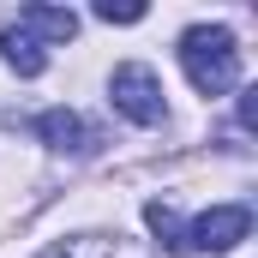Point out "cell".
Masks as SVG:
<instances>
[{
  "instance_id": "6da1fadb",
  "label": "cell",
  "mask_w": 258,
  "mask_h": 258,
  "mask_svg": "<svg viewBox=\"0 0 258 258\" xmlns=\"http://www.w3.org/2000/svg\"><path fill=\"white\" fill-rule=\"evenodd\" d=\"M180 66L192 78L198 96H228L240 84V48H234V30L228 24H192L180 36Z\"/></svg>"
},
{
  "instance_id": "7a4b0ae2",
  "label": "cell",
  "mask_w": 258,
  "mask_h": 258,
  "mask_svg": "<svg viewBox=\"0 0 258 258\" xmlns=\"http://www.w3.org/2000/svg\"><path fill=\"white\" fill-rule=\"evenodd\" d=\"M108 96H114V108L126 114L132 126H162V114H168L156 72H150V66H138V60L114 66V78H108Z\"/></svg>"
},
{
  "instance_id": "3957f363",
  "label": "cell",
  "mask_w": 258,
  "mask_h": 258,
  "mask_svg": "<svg viewBox=\"0 0 258 258\" xmlns=\"http://www.w3.org/2000/svg\"><path fill=\"white\" fill-rule=\"evenodd\" d=\"M246 234H252V210L246 204H210L186 228V246H198V252H234Z\"/></svg>"
},
{
  "instance_id": "277c9868",
  "label": "cell",
  "mask_w": 258,
  "mask_h": 258,
  "mask_svg": "<svg viewBox=\"0 0 258 258\" xmlns=\"http://www.w3.org/2000/svg\"><path fill=\"white\" fill-rule=\"evenodd\" d=\"M36 132H42V144L48 150H66V156H84L96 138H90V126L72 114V108H48L42 120H36Z\"/></svg>"
},
{
  "instance_id": "5b68a950",
  "label": "cell",
  "mask_w": 258,
  "mask_h": 258,
  "mask_svg": "<svg viewBox=\"0 0 258 258\" xmlns=\"http://www.w3.org/2000/svg\"><path fill=\"white\" fill-rule=\"evenodd\" d=\"M18 30L48 36V42H72V36H78V12H72V6H24V12H18Z\"/></svg>"
},
{
  "instance_id": "8992f818",
  "label": "cell",
  "mask_w": 258,
  "mask_h": 258,
  "mask_svg": "<svg viewBox=\"0 0 258 258\" xmlns=\"http://www.w3.org/2000/svg\"><path fill=\"white\" fill-rule=\"evenodd\" d=\"M0 54H6V66H12L18 78H36V72L48 66V54H42V42H36L30 30H18V24H12V30H0Z\"/></svg>"
},
{
  "instance_id": "52a82bcc",
  "label": "cell",
  "mask_w": 258,
  "mask_h": 258,
  "mask_svg": "<svg viewBox=\"0 0 258 258\" xmlns=\"http://www.w3.org/2000/svg\"><path fill=\"white\" fill-rule=\"evenodd\" d=\"M144 222H150V234L168 246V252H180L186 246V228H180V216H174V204H162V198H150L144 204Z\"/></svg>"
},
{
  "instance_id": "ba28073f",
  "label": "cell",
  "mask_w": 258,
  "mask_h": 258,
  "mask_svg": "<svg viewBox=\"0 0 258 258\" xmlns=\"http://www.w3.org/2000/svg\"><path fill=\"white\" fill-rule=\"evenodd\" d=\"M96 18H102V24H138V18H144V6H114V0H96Z\"/></svg>"
},
{
  "instance_id": "9c48e42d",
  "label": "cell",
  "mask_w": 258,
  "mask_h": 258,
  "mask_svg": "<svg viewBox=\"0 0 258 258\" xmlns=\"http://www.w3.org/2000/svg\"><path fill=\"white\" fill-rule=\"evenodd\" d=\"M240 126H258V84L240 90Z\"/></svg>"
}]
</instances>
